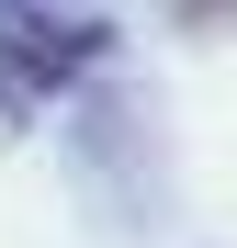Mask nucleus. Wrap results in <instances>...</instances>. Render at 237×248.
<instances>
[{"instance_id": "2", "label": "nucleus", "mask_w": 237, "mask_h": 248, "mask_svg": "<svg viewBox=\"0 0 237 248\" xmlns=\"http://www.w3.org/2000/svg\"><path fill=\"white\" fill-rule=\"evenodd\" d=\"M181 23H192V34H226V23H237V0H181Z\"/></svg>"}, {"instance_id": "1", "label": "nucleus", "mask_w": 237, "mask_h": 248, "mask_svg": "<svg viewBox=\"0 0 237 248\" xmlns=\"http://www.w3.org/2000/svg\"><path fill=\"white\" fill-rule=\"evenodd\" d=\"M113 57V23H91V12H0V113H34L46 91H79Z\"/></svg>"}]
</instances>
